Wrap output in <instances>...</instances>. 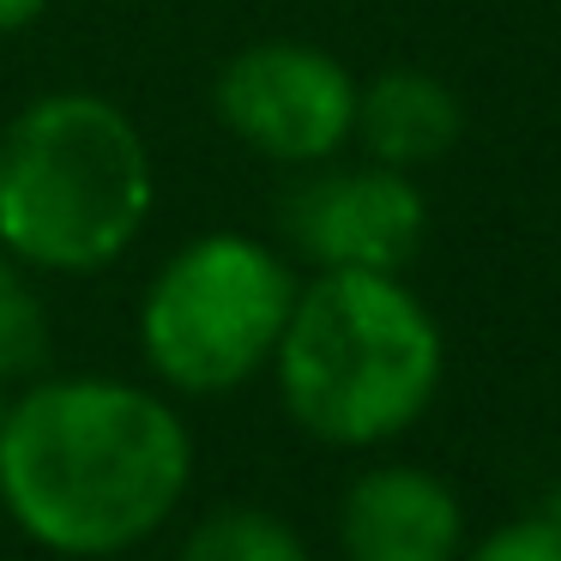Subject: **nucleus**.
Listing matches in <instances>:
<instances>
[{
	"label": "nucleus",
	"mask_w": 561,
	"mask_h": 561,
	"mask_svg": "<svg viewBox=\"0 0 561 561\" xmlns=\"http://www.w3.org/2000/svg\"><path fill=\"white\" fill-rule=\"evenodd\" d=\"M187 477V423L134 380H37L0 416V507L55 556L103 561L146 543L182 507Z\"/></svg>",
	"instance_id": "nucleus-1"
},
{
	"label": "nucleus",
	"mask_w": 561,
	"mask_h": 561,
	"mask_svg": "<svg viewBox=\"0 0 561 561\" xmlns=\"http://www.w3.org/2000/svg\"><path fill=\"white\" fill-rule=\"evenodd\" d=\"M278 399L327 447H380L435 404L447 339L399 272H314L272 351Z\"/></svg>",
	"instance_id": "nucleus-2"
},
{
	"label": "nucleus",
	"mask_w": 561,
	"mask_h": 561,
	"mask_svg": "<svg viewBox=\"0 0 561 561\" xmlns=\"http://www.w3.org/2000/svg\"><path fill=\"white\" fill-rule=\"evenodd\" d=\"M158 175L134 115L49 91L0 134V248L37 272H103L146 230Z\"/></svg>",
	"instance_id": "nucleus-3"
},
{
	"label": "nucleus",
	"mask_w": 561,
	"mask_h": 561,
	"mask_svg": "<svg viewBox=\"0 0 561 561\" xmlns=\"http://www.w3.org/2000/svg\"><path fill=\"white\" fill-rule=\"evenodd\" d=\"M296 302V272L236 230L194 236L139 302V351L175 392H236L272 363Z\"/></svg>",
	"instance_id": "nucleus-4"
},
{
	"label": "nucleus",
	"mask_w": 561,
	"mask_h": 561,
	"mask_svg": "<svg viewBox=\"0 0 561 561\" xmlns=\"http://www.w3.org/2000/svg\"><path fill=\"white\" fill-rule=\"evenodd\" d=\"M218 122L272 163H332L356 134V79L314 43H254L211 85Z\"/></svg>",
	"instance_id": "nucleus-5"
},
{
	"label": "nucleus",
	"mask_w": 561,
	"mask_h": 561,
	"mask_svg": "<svg viewBox=\"0 0 561 561\" xmlns=\"http://www.w3.org/2000/svg\"><path fill=\"white\" fill-rule=\"evenodd\" d=\"M284 230L314 272H404L428 236V199L387 163L327 170L290 194Z\"/></svg>",
	"instance_id": "nucleus-6"
},
{
	"label": "nucleus",
	"mask_w": 561,
	"mask_h": 561,
	"mask_svg": "<svg viewBox=\"0 0 561 561\" xmlns=\"http://www.w3.org/2000/svg\"><path fill=\"white\" fill-rule=\"evenodd\" d=\"M344 561H459L465 507L423 465H375L339 501Z\"/></svg>",
	"instance_id": "nucleus-7"
},
{
	"label": "nucleus",
	"mask_w": 561,
	"mask_h": 561,
	"mask_svg": "<svg viewBox=\"0 0 561 561\" xmlns=\"http://www.w3.org/2000/svg\"><path fill=\"white\" fill-rule=\"evenodd\" d=\"M465 134V103L447 79L423 73V67H387L368 85H356V146L368 163L387 170H428L440 163Z\"/></svg>",
	"instance_id": "nucleus-8"
},
{
	"label": "nucleus",
	"mask_w": 561,
	"mask_h": 561,
	"mask_svg": "<svg viewBox=\"0 0 561 561\" xmlns=\"http://www.w3.org/2000/svg\"><path fill=\"white\" fill-rule=\"evenodd\" d=\"M182 561H314L290 519L266 507H218L187 531Z\"/></svg>",
	"instance_id": "nucleus-9"
},
{
	"label": "nucleus",
	"mask_w": 561,
	"mask_h": 561,
	"mask_svg": "<svg viewBox=\"0 0 561 561\" xmlns=\"http://www.w3.org/2000/svg\"><path fill=\"white\" fill-rule=\"evenodd\" d=\"M43 356H49V314H43L25 266L0 248V380L43 368Z\"/></svg>",
	"instance_id": "nucleus-10"
},
{
	"label": "nucleus",
	"mask_w": 561,
	"mask_h": 561,
	"mask_svg": "<svg viewBox=\"0 0 561 561\" xmlns=\"http://www.w3.org/2000/svg\"><path fill=\"white\" fill-rule=\"evenodd\" d=\"M459 561H561V531L543 513H537V519H513V525H495V531Z\"/></svg>",
	"instance_id": "nucleus-11"
},
{
	"label": "nucleus",
	"mask_w": 561,
	"mask_h": 561,
	"mask_svg": "<svg viewBox=\"0 0 561 561\" xmlns=\"http://www.w3.org/2000/svg\"><path fill=\"white\" fill-rule=\"evenodd\" d=\"M49 13V0H0V37H19Z\"/></svg>",
	"instance_id": "nucleus-12"
},
{
	"label": "nucleus",
	"mask_w": 561,
	"mask_h": 561,
	"mask_svg": "<svg viewBox=\"0 0 561 561\" xmlns=\"http://www.w3.org/2000/svg\"><path fill=\"white\" fill-rule=\"evenodd\" d=\"M543 519H549V525H556V531H561V477H556V489H549V495H543Z\"/></svg>",
	"instance_id": "nucleus-13"
},
{
	"label": "nucleus",
	"mask_w": 561,
	"mask_h": 561,
	"mask_svg": "<svg viewBox=\"0 0 561 561\" xmlns=\"http://www.w3.org/2000/svg\"><path fill=\"white\" fill-rule=\"evenodd\" d=\"M0 416H7V380H0Z\"/></svg>",
	"instance_id": "nucleus-14"
}]
</instances>
